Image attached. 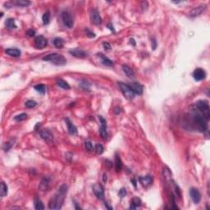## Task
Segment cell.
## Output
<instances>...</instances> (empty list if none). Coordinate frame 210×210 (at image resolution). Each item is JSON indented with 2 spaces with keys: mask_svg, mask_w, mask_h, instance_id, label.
<instances>
[{
  "mask_svg": "<svg viewBox=\"0 0 210 210\" xmlns=\"http://www.w3.org/2000/svg\"><path fill=\"white\" fill-rule=\"evenodd\" d=\"M193 77L196 81H200L206 77L205 71L202 68H197L194 71Z\"/></svg>",
  "mask_w": 210,
  "mask_h": 210,
  "instance_id": "cell-12",
  "label": "cell"
},
{
  "mask_svg": "<svg viewBox=\"0 0 210 210\" xmlns=\"http://www.w3.org/2000/svg\"><path fill=\"white\" fill-rule=\"evenodd\" d=\"M26 34H27L29 36L32 37V36H34V35H35V30L33 29H29L27 31H26Z\"/></svg>",
  "mask_w": 210,
  "mask_h": 210,
  "instance_id": "cell-39",
  "label": "cell"
},
{
  "mask_svg": "<svg viewBox=\"0 0 210 210\" xmlns=\"http://www.w3.org/2000/svg\"><path fill=\"white\" fill-rule=\"evenodd\" d=\"M122 168V160H121V158L120 156L117 153L115 155V169L116 172L119 173L121 172V170Z\"/></svg>",
  "mask_w": 210,
  "mask_h": 210,
  "instance_id": "cell-24",
  "label": "cell"
},
{
  "mask_svg": "<svg viewBox=\"0 0 210 210\" xmlns=\"http://www.w3.org/2000/svg\"><path fill=\"white\" fill-rule=\"evenodd\" d=\"M62 20L63 24H64V25H65L66 27L69 28V29L73 27V25H74V20H73V18L71 17V15L68 12H66V11L62 12Z\"/></svg>",
  "mask_w": 210,
  "mask_h": 210,
  "instance_id": "cell-6",
  "label": "cell"
},
{
  "mask_svg": "<svg viewBox=\"0 0 210 210\" xmlns=\"http://www.w3.org/2000/svg\"><path fill=\"white\" fill-rule=\"evenodd\" d=\"M35 90L44 95V94L45 93V85H43V84L36 85V86H35Z\"/></svg>",
  "mask_w": 210,
  "mask_h": 210,
  "instance_id": "cell-32",
  "label": "cell"
},
{
  "mask_svg": "<svg viewBox=\"0 0 210 210\" xmlns=\"http://www.w3.org/2000/svg\"><path fill=\"white\" fill-rule=\"evenodd\" d=\"M54 45L57 49H62L63 48V40L61 38H55L54 40Z\"/></svg>",
  "mask_w": 210,
  "mask_h": 210,
  "instance_id": "cell-30",
  "label": "cell"
},
{
  "mask_svg": "<svg viewBox=\"0 0 210 210\" xmlns=\"http://www.w3.org/2000/svg\"><path fill=\"white\" fill-rule=\"evenodd\" d=\"M42 21H43V23L44 25H48L50 21V13L49 12H46L43 17H42Z\"/></svg>",
  "mask_w": 210,
  "mask_h": 210,
  "instance_id": "cell-31",
  "label": "cell"
},
{
  "mask_svg": "<svg viewBox=\"0 0 210 210\" xmlns=\"http://www.w3.org/2000/svg\"><path fill=\"white\" fill-rule=\"evenodd\" d=\"M25 107H28V108H32V107H35L37 105V103L35 100H28L27 102H25Z\"/></svg>",
  "mask_w": 210,
  "mask_h": 210,
  "instance_id": "cell-35",
  "label": "cell"
},
{
  "mask_svg": "<svg viewBox=\"0 0 210 210\" xmlns=\"http://www.w3.org/2000/svg\"><path fill=\"white\" fill-rule=\"evenodd\" d=\"M207 9V5H200L197 8H194L189 12V17H196L200 16L201 14L204 13Z\"/></svg>",
  "mask_w": 210,
  "mask_h": 210,
  "instance_id": "cell-8",
  "label": "cell"
},
{
  "mask_svg": "<svg viewBox=\"0 0 210 210\" xmlns=\"http://www.w3.org/2000/svg\"><path fill=\"white\" fill-rule=\"evenodd\" d=\"M5 24H6V26L8 28H9V29H15V28H17V25H16L15 20L13 18H8L6 21Z\"/></svg>",
  "mask_w": 210,
  "mask_h": 210,
  "instance_id": "cell-28",
  "label": "cell"
},
{
  "mask_svg": "<svg viewBox=\"0 0 210 210\" xmlns=\"http://www.w3.org/2000/svg\"><path fill=\"white\" fill-rule=\"evenodd\" d=\"M35 209L37 210L45 209V206L43 204V203H42L41 200H40V199H38V198H36V199H35Z\"/></svg>",
  "mask_w": 210,
  "mask_h": 210,
  "instance_id": "cell-29",
  "label": "cell"
},
{
  "mask_svg": "<svg viewBox=\"0 0 210 210\" xmlns=\"http://www.w3.org/2000/svg\"><path fill=\"white\" fill-rule=\"evenodd\" d=\"M86 35L89 36L90 38H95V34L93 32V31H91L90 30L86 29Z\"/></svg>",
  "mask_w": 210,
  "mask_h": 210,
  "instance_id": "cell-40",
  "label": "cell"
},
{
  "mask_svg": "<svg viewBox=\"0 0 210 210\" xmlns=\"http://www.w3.org/2000/svg\"><path fill=\"white\" fill-rule=\"evenodd\" d=\"M13 144H14V140H9V141H8L7 143H5L4 144V149L6 152H8L9 149L13 147Z\"/></svg>",
  "mask_w": 210,
  "mask_h": 210,
  "instance_id": "cell-34",
  "label": "cell"
},
{
  "mask_svg": "<svg viewBox=\"0 0 210 210\" xmlns=\"http://www.w3.org/2000/svg\"><path fill=\"white\" fill-rule=\"evenodd\" d=\"M103 48H104V49L105 50H110L112 49V46L111 45L108 43V42H104L103 44Z\"/></svg>",
  "mask_w": 210,
  "mask_h": 210,
  "instance_id": "cell-38",
  "label": "cell"
},
{
  "mask_svg": "<svg viewBox=\"0 0 210 210\" xmlns=\"http://www.w3.org/2000/svg\"><path fill=\"white\" fill-rule=\"evenodd\" d=\"M93 191L95 196L99 199H103L104 197V189H103V185L101 184H98L96 183L93 185Z\"/></svg>",
  "mask_w": 210,
  "mask_h": 210,
  "instance_id": "cell-9",
  "label": "cell"
},
{
  "mask_svg": "<svg viewBox=\"0 0 210 210\" xmlns=\"http://www.w3.org/2000/svg\"><path fill=\"white\" fill-rule=\"evenodd\" d=\"M12 5H15V6H17V7H28L30 4V1H27V0H15V1H13L11 2Z\"/></svg>",
  "mask_w": 210,
  "mask_h": 210,
  "instance_id": "cell-22",
  "label": "cell"
},
{
  "mask_svg": "<svg viewBox=\"0 0 210 210\" xmlns=\"http://www.w3.org/2000/svg\"><path fill=\"white\" fill-rule=\"evenodd\" d=\"M189 195L191 197V199L193 200V202L194 204H198L200 199H201V194H200V192L199 191V189L194 188V187H192L189 189Z\"/></svg>",
  "mask_w": 210,
  "mask_h": 210,
  "instance_id": "cell-11",
  "label": "cell"
},
{
  "mask_svg": "<svg viewBox=\"0 0 210 210\" xmlns=\"http://www.w3.org/2000/svg\"><path fill=\"white\" fill-rule=\"evenodd\" d=\"M66 192H67V185L66 184H62L58 189V192L50 199L49 202V208L50 209H60L62 208Z\"/></svg>",
  "mask_w": 210,
  "mask_h": 210,
  "instance_id": "cell-1",
  "label": "cell"
},
{
  "mask_svg": "<svg viewBox=\"0 0 210 210\" xmlns=\"http://www.w3.org/2000/svg\"><path fill=\"white\" fill-rule=\"evenodd\" d=\"M99 121H100V127H99V133L101 137L106 140L107 138V122L103 118V117H99Z\"/></svg>",
  "mask_w": 210,
  "mask_h": 210,
  "instance_id": "cell-7",
  "label": "cell"
},
{
  "mask_svg": "<svg viewBox=\"0 0 210 210\" xmlns=\"http://www.w3.org/2000/svg\"><path fill=\"white\" fill-rule=\"evenodd\" d=\"M56 83H57V85H58V86L61 87L62 89H64V90H70L71 89L70 85L66 82V81H64V80H62V79L61 78L57 79Z\"/></svg>",
  "mask_w": 210,
  "mask_h": 210,
  "instance_id": "cell-23",
  "label": "cell"
},
{
  "mask_svg": "<svg viewBox=\"0 0 210 210\" xmlns=\"http://www.w3.org/2000/svg\"><path fill=\"white\" fill-rule=\"evenodd\" d=\"M85 145H86V149L89 152H91V151L94 150L93 144L91 143V141H86V142H85Z\"/></svg>",
  "mask_w": 210,
  "mask_h": 210,
  "instance_id": "cell-37",
  "label": "cell"
},
{
  "mask_svg": "<svg viewBox=\"0 0 210 210\" xmlns=\"http://www.w3.org/2000/svg\"><path fill=\"white\" fill-rule=\"evenodd\" d=\"M5 53L11 56V57H14V58H18L20 57L21 54V50L17 49H8L5 50Z\"/></svg>",
  "mask_w": 210,
  "mask_h": 210,
  "instance_id": "cell-21",
  "label": "cell"
},
{
  "mask_svg": "<svg viewBox=\"0 0 210 210\" xmlns=\"http://www.w3.org/2000/svg\"><path fill=\"white\" fill-rule=\"evenodd\" d=\"M195 108L198 111L201 113L202 115L205 117L206 119L209 120L210 117V109H209V102L206 100H199L196 103L195 105Z\"/></svg>",
  "mask_w": 210,
  "mask_h": 210,
  "instance_id": "cell-4",
  "label": "cell"
},
{
  "mask_svg": "<svg viewBox=\"0 0 210 210\" xmlns=\"http://www.w3.org/2000/svg\"><path fill=\"white\" fill-rule=\"evenodd\" d=\"M141 205V200L138 197H135L132 199V202H131V209H136L138 207H140Z\"/></svg>",
  "mask_w": 210,
  "mask_h": 210,
  "instance_id": "cell-25",
  "label": "cell"
},
{
  "mask_svg": "<svg viewBox=\"0 0 210 210\" xmlns=\"http://www.w3.org/2000/svg\"><path fill=\"white\" fill-rule=\"evenodd\" d=\"M49 177H44L42 179L40 185H39V188L41 191H45L49 189Z\"/></svg>",
  "mask_w": 210,
  "mask_h": 210,
  "instance_id": "cell-19",
  "label": "cell"
},
{
  "mask_svg": "<svg viewBox=\"0 0 210 210\" xmlns=\"http://www.w3.org/2000/svg\"><path fill=\"white\" fill-rule=\"evenodd\" d=\"M129 86L131 87L133 92L135 93V95H141L143 93V86L137 82H133L129 85Z\"/></svg>",
  "mask_w": 210,
  "mask_h": 210,
  "instance_id": "cell-16",
  "label": "cell"
},
{
  "mask_svg": "<svg viewBox=\"0 0 210 210\" xmlns=\"http://www.w3.org/2000/svg\"><path fill=\"white\" fill-rule=\"evenodd\" d=\"M98 56H99V58H100V61L102 62V64L104 65V66H113V62L110 60L109 58L106 57L105 55H103V54H98Z\"/></svg>",
  "mask_w": 210,
  "mask_h": 210,
  "instance_id": "cell-20",
  "label": "cell"
},
{
  "mask_svg": "<svg viewBox=\"0 0 210 210\" xmlns=\"http://www.w3.org/2000/svg\"><path fill=\"white\" fill-rule=\"evenodd\" d=\"M95 151L98 154H102L103 152V147L102 144H97L95 145Z\"/></svg>",
  "mask_w": 210,
  "mask_h": 210,
  "instance_id": "cell-36",
  "label": "cell"
},
{
  "mask_svg": "<svg viewBox=\"0 0 210 210\" xmlns=\"http://www.w3.org/2000/svg\"><path fill=\"white\" fill-rule=\"evenodd\" d=\"M65 122H66V127H67V130L68 132L70 133L71 135H75L77 133V128L75 127V125L71 122L68 117L65 118Z\"/></svg>",
  "mask_w": 210,
  "mask_h": 210,
  "instance_id": "cell-17",
  "label": "cell"
},
{
  "mask_svg": "<svg viewBox=\"0 0 210 210\" xmlns=\"http://www.w3.org/2000/svg\"><path fill=\"white\" fill-rule=\"evenodd\" d=\"M139 181L141 183V185L147 187L148 185H150L153 182V177L151 176H145V177H140Z\"/></svg>",
  "mask_w": 210,
  "mask_h": 210,
  "instance_id": "cell-18",
  "label": "cell"
},
{
  "mask_svg": "<svg viewBox=\"0 0 210 210\" xmlns=\"http://www.w3.org/2000/svg\"><path fill=\"white\" fill-rule=\"evenodd\" d=\"M69 54L72 56H74L76 58H84L88 56L86 51H84L82 49H71L69 51Z\"/></svg>",
  "mask_w": 210,
  "mask_h": 210,
  "instance_id": "cell-14",
  "label": "cell"
},
{
  "mask_svg": "<svg viewBox=\"0 0 210 210\" xmlns=\"http://www.w3.org/2000/svg\"><path fill=\"white\" fill-rule=\"evenodd\" d=\"M47 40L46 38H45L43 35H39L37 37H35V46L37 47L38 49H44L45 48L46 45H47Z\"/></svg>",
  "mask_w": 210,
  "mask_h": 210,
  "instance_id": "cell-13",
  "label": "cell"
},
{
  "mask_svg": "<svg viewBox=\"0 0 210 210\" xmlns=\"http://www.w3.org/2000/svg\"><path fill=\"white\" fill-rule=\"evenodd\" d=\"M132 183H133V185H134V186H135V187H136V180H135V179H132Z\"/></svg>",
  "mask_w": 210,
  "mask_h": 210,
  "instance_id": "cell-42",
  "label": "cell"
},
{
  "mask_svg": "<svg viewBox=\"0 0 210 210\" xmlns=\"http://www.w3.org/2000/svg\"><path fill=\"white\" fill-rule=\"evenodd\" d=\"M91 20L93 24L96 25H100L102 23V18L99 15V13L96 9H92L91 12Z\"/></svg>",
  "mask_w": 210,
  "mask_h": 210,
  "instance_id": "cell-10",
  "label": "cell"
},
{
  "mask_svg": "<svg viewBox=\"0 0 210 210\" xmlns=\"http://www.w3.org/2000/svg\"><path fill=\"white\" fill-rule=\"evenodd\" d=\"M130 41H131V43H132V45H136V43H135V41H134V39H131V40H130Z\"/></svg>",
  "mask_w": 210,
  "mask_h": 210,
  "instance_id": "cell-44",
  "label": "cell"
},
{
  "mask_svg": "<svg viewBox=\"0 0 210 210\" xmlns=\"http://www.w3.org/2000/svg\"><path fill=\"white\" fill-rule=\"evenodd\" d=\"M26 118H27V114H25V113H21L19 115L14 117V120L16 122H22V121H24Z\"/></svg>",
  "mask_w": 210,
  "mask_h": 210,
  "instance_id": "cell-33",
  "label": "cell"
},
{
  "mask_svg": "<svg viewBox=\"0 0 210 210\" xmlns=\"http://www.w3.org/2000/svg\"><path fill=\"white\" fill-rule=\"evenodd\" d=\"M119 195L121 196V197L122 198L124 197L126 194H127V191H126V189H124V188H122V189H120L119 190Z\"/></svg>",
  "mask_w": 210,
  "mask_h": 210,
  "instance_id": "cell-41",
  "label": "cell"
},
{
  "mask_svg": "<svg viewBox=\"0 0 210 210\" xmlns=\"http://www.w3.org/2000/svg\"><path fill=\"white\" fill-rule=\"evenodd\" d=\"M122 70L125 72V74L128 77H133L134 76V71L132 68H131L130 66L127 65H122Z\"/></svg>",
  "mask_w": 210,
  "mask_h": 210,
  "instance_id": "cell-26",
  "label": "cell"
},
{
  "mask_svg": "<svg viewBox=\"0 0 210 210\" xmlns=\"http://www.w3.org/2000/svg\"><path fill=\"white\" fill-rule=\"evenodd\" d=\"M193 122L196 126L198 130L201 132H204L208 129V120L202 115L197 109H194V114L193 116Z\"/></svg>",
  "mask_w": 210,
  "mask_h": 210,
  "instance_id": "cell-2",
  "label": "cell"
},
{
  "mask_svg": "<svg viewBox=\"0 0 210 210\" xmlns=\"http://www.w3.org/2000/svg\"><path fill=\"white\" fill-rule=\"evenodd\" d=\"M41 138L44 140H45L48 143H51L54 140V136L51 134V132L49 130H42L40 132Z\"/></svg>",
  "mask_w": 210,
  "mask_h": 210,
  "instance_id": "cell-15",
  "label": "cell"
},
{
  "mask_svg": "<svg viewBox=\"0 0 210 210\" xmlns=\"http://www.w3.org/2000/svg\"><path fill=\"white\" fill-rule=\"evenodd\" d=\"M8 185H6L4 181H2L1 182V188H0V194H1V196L2 197H4L5 195L8 194Z\"/></svg>",
  "mask_w": 210,
  "mask_h": 210,
  "instance_id": "cell-27",
  "label": "cell"
},
{
  "mask_svg": "<svg viewBox=\"0 0 210 210\" xmlns=\"http://www.w3.org/2000/svg\"><path fill=\"white\" fill-rule=\"evenodd\" d=\"M106 177H107V176H106V174H103V181H104V182H106V181H107V178H106Z\"/></svg>",
  "mask_w": 210,
  "mask_h": 210,
  "instance_id": "cell-43",
  "label": "cell"
},
{
  "mask_svg": "<svg viewBox=\"0 0 210 210\" xmlns=\"http://www.w3.org/2000/svg\"><path fill=\"white\" fill-rule=\"evenodd\" d=\"M43 60L46 62H52L53 64L57 66H63L66 63V58H64V56H62V54H55V53L46 55L45 57L43 58Z\"/></svg>",
  "mask_w": 210,
  "mask_h": 210,
  "instance_id": "cell-3",
  "label": "cell"
},
{
  "mask_svg": "<svg viewBox=\"0 0 210 210\" xmlns=\"http://www.w3.org/2000/svg\"><path fill=\"white\" fill-rule=\"evenodd\" d=\"M117 85H118L120 90L122 92V94H123L126 99H127L128 100H132L135 98L136 95H135V93L131 89V87L129 86V85L125 84L123 82H121V81L117 83Z\"/></svg>",
  "mask_w": 210,
  "mask_h": 210,
  "instance_id": "cell-5",
  "label": "cell"
}]
</instances>
